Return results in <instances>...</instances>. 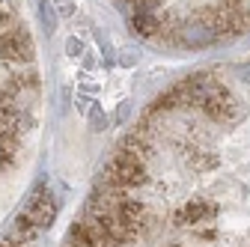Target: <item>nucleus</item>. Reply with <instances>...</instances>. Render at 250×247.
Here are the masks:
<instances>
[{
	"label": "nucleus",
	"mask_w": 250,
	"mask_h": 247,
	"mask_svg": "<svg viewBox=\"0 0 250 247\" xmlns=\"http://www.w3.org/2000/svg\"><path fill=\"white\" fill-rule=\"evenodd\" d=\"M54 221V203L45 191H36L27 200V208L18 218V226L0 238V247H39L42 232H48Z\"/></svg>",
	"instance_id": "obj_3"
},
{
	"label": "nucleus",
	"mask_w": 250,
	"mask_h": 247,
	"mask_svg": "<svg viewBox=\"0 0 250 247\" xmlns=\"http://www.w3.org/2000/svg\"><path fill=\"white\" fill-rule=\"evenodd\" d=\"M39 92L36 48L15 0H0V218L21 188V170L36 131L33 99Z\"/></svg>",
	"instance_id": "obj_2"
},
{
	"label": "nucleus",
	"mask_w": 250,
	"mask_h": 247,
	"mask_svg": "<svg viewBox=\"0 0 250 247\" xmlns=\"http://www.w3.org/2000/svg\"><path fill=\"white\" fill-rule=\"evenodd\" d=\"M60 247H250V57L161 92Z\"/></svg>",
	"instance_id": "obj_1"
}]
</instances>
